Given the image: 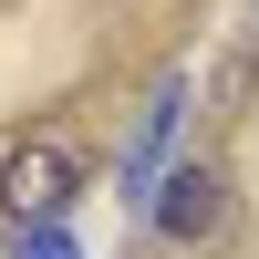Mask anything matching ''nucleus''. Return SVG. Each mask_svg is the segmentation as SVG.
I'll return each instance as SVG.
<instances>
[{"label": "nucleus", "instance_id": "1", "mask_svg": "<svg viewBox=\"0 0 259 259\" xmlns=\"http://www.w3.org/2000/svg\"><path fill=\"white\" fill-rule=\"evenodd\" d=\"M145 228H156L166 249H218L228 228H239V177H228L218 156H166L156 187H145Z\"/></svg>", "mask_w": 259, "mask_h": 259}, {"label": "nucleus", "instance_id": "4", "mask_svg": "<svg viewBox=\"0 0 259 259\" xmlns=\"http://www.w3.org/2000/svg\"><path fill=\"white\" fill-rule=\"evenodd\" d=\"M11 259H83L73 228H11Z\"/></svg>", "mask_w": 259, "mask_h": 259}, {"label": "nucleus", "instance_id": "3", "mask_svg": "<svg viewBox=\"0 0 259 259\" xmlns=\"http://www.w3.org/2000/svg\"><path fill=\"white\" fill-rule=\"evenodd\" d=\"M177 135H187V73H166L156 94H145V114H135V135H124V166H114V177H124V187L145 197V187H156V166L177 156Z\"/></svg>", "mask_w": 259, "mask_h": 259}, {"label": "nucleus", "instance_id": "2", "mask_svg": "<svg viewBox=\"0 0 259 259\" xmlns=\"http://www.w3.org/2000/svg\"><path fill=\"white\" fill-rule=\"evenodd\" d=\"M83 197V156L62 135H21L0 156V228H62Z\"/></svg>", "mask_w": 259, "mask_h": 259}, {"label": "nucleus", "instance_id": "5", "mask_svg": "<svg viewBox=\"0 0 259 259\" xmlns=\"http://www.w3.org/2000/svg\"><path fill=\"white\" fill-rule=\"evenodd\" d=\"M207 104H218V114H239V104H249V52H228V62H218V83H207Z\"/></svg>", "mask_w": 259, "mask_h": 259}]
</instances>
